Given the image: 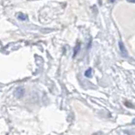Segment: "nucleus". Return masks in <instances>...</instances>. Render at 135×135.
Wrapping results in <instances>:
<instances>
[{"instance_id":"f257e3e1","label":"nucleus","mask_w":135,"mask_h":135,"mask_svg":"<svg viewBox=\"0 0 135 135\" xmlns=\"http://www.w3.org/2000/svg\"><path fill=\"white\" fill-rule=\"evenodd\" d=\"M118 46H119V49H120V51H121V52H122V54H123V57L127 56V50H126V47H125V46H124L123 41H119V42H118Z\"/></svg>"},{"instance_id":"39448f33","label":"nucleus","mask_w":135,"mask_h":135,"mask_svg":"<svg viewBox=\"0 0 135 135\" xmlns=\"http://www.w3.org/2000/svg\"><path fill=\"white\" fill-rule=\"evenodd\" d=\"M133 124H135V119L133 120Z\"/></svg>"},{"instance_id":"f03ea898","label":"nucleus","mask_w":135,"mask_h":135,"mask_svg":"<svg viewBox=\"0 0 135 135\" xmlns=\"http://www.w3.org/2000/svg\"><path fill=\"white\" fill-rule=\"evenodd\" d=\"M18 19H20V20H26L27 19V15H25V14H19V15H18Z\"/></svg>"},{"instance_id":"20e7f679","label":"nucleus","mask_w":135,"mask_h":135,"mask_svg":"<svg viewBox=\"0 0 135 135\" xmlns=\"http://www.w3.org/2000/svg\"><path fill=\"white\" fill-rule=\"evenodd\" d=\"M79 46L80 45L79 44V45H77V47H75V49H74V56H75L76 54L78 53V52L79 51Z\"/></svg>"},{"instance_id":"7ed1b4c3","label":"nucleus","mask_w":135,"mask_h":135,"mask_svg":"<svg viewBox=\"0 0 135 135\" xmlns=\"http://www.w3.org/2000/svg\"><path fill=\"white\" fill-rule=\"evenodd\" d=\"M91 74H92V69L91 68H88L85 73V75L88 78H90L91 77Z\"/></svg>"}]
</instances>
